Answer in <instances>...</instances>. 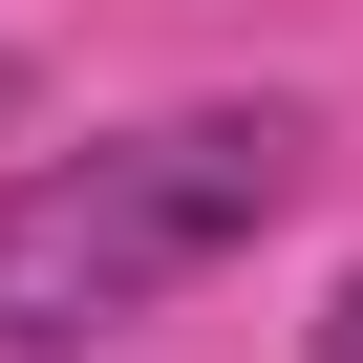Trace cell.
I'll list each match as a JSON object with an SVG mask.
<instances>
[{
	"instance_id": "cell-3",
	"label": "cell",
	"mask_w": 363,
	"mask_h": 363,
	"mask_svg": "<svg viewBox=\"0 0 363 363\" xmlns=\"http://www.w3.org/2000/svg\"><path fill=\"white\" fill-rule=\"evenodd\" d=\"M0 128H22V43H0Z\"/></svg>"
},
{
	"instance_id": "cell-1",
	"label": "cell",
	"mask_w": 363,
	"mask_h": 363,
	"mask_svg": "<svg viewBox=\"0 0 363 363\" xmlns=\"http://www.w3.org/2000/svg\"><path fill=\"white\" fill-rule=\"evenodd\" d=\"M299 107H171V128H107V150H65V171H22L0 193V342H107V320H150L171 278H214L278 193H299Z\"/></svg>"
},
{
	"instance_id": "cell-2",
	"label": "cell",
	"mask_w": 363,
	"mask_h": 363,
	"mask_svg": "<svg viewBox=\"0 0 363 363\" xmlns=\"http://www.w3.org/2000/svg\"><path fill=\"white\" fill-rule=\"evenodd\" d=\"M320 363H363V278H342V299H320Z\"/></svg>"
}]
</instances>
